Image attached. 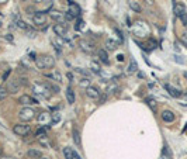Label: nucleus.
<instances>
[{"mask_svg":"<svg viewBox=\"0 0 187 159\" xmlns=\"http://www.w3.org/2000/svg\"><path fill=\"white\" fill-rule=\"evenodd\" d=\"M63 155H65V159H73V151L69 147L63 148Z\"/></svg>","mask_w":187,"mask_h":159,"instance_id":"25","label":"nucleus"},{"mask_svg":"<svg viewBox=\"0 0 187 159\" xmlns=\"http://www.w3.org/2000/svg\"><path fill=\"white\" fill-rule=\"evenodd\" d=\"M32 23H34L35 26H44V24L47 23V16L44 14L42 12L35 13V14L32 16Z\"/></svg>","mask_w":187,"mask_h":159,"instance_id":"9","label":"nucleus"},{"mask_svg":"<svg viewBox=\"0 0 187 159\" xmlns=\"http://www.w3.org/2000/svg\"><path fill=\"white\" fill-rule=\"evenodd\" d=\"M86 94H87L90 99H99L100 97V90L97 87H94V86H89V87H86Z\"/></svg>","mask_w":187,"mask_h":159,"instance_id":"13","label":"nucleus"},{"mask_svg":"<svg viewBox=\"0 0 187 159\" xmlns=\"http://www.w3.org/2000/svg\"><path fill=\"white\" fill-rule=\"evenodd\" d=\"M128 4H130V7H131V9H132L135 13H141V12H142L141 6H139L138 2H135V0H130V2H128Z\"/></svg>","mask_w":187,"mask_h":159,"instance_id":"23","label":"nucleus"},{"mask_svg":"<svg viewBox=\"0 0 187 159\" xmlns=\"http://www.w3.org/2000/svg\"><path fill=\"white\" fill-rule=\"evenodd\" d=\"M145 3H146L148 6H152V4L155 3V0H145Z\"/></svg>","mask_w":187,"mask_h":159,"instance_id":"43","label":"nucleus"},{"mask_svg":"<svg viewBox=\"0 0 187 159\" xmlns=\"http://www.w3.org/2000/svg\"><path fill=\"white\" fill-rule=\"evenodd\" d=\"M159 159H172V155H170L169 149H167L166 147L163 148V151H162V153H160V158H159Z\"/></svg>","mask_w":187,"mask_h":159,"instance_id":"27","label":"nucleus"},{"mask_svg":"<svg viewBox=\"0 0 187 159\" xmlns=\"http://www.w3.org/2000/svg\"><path fill=\"white\" fill-rule=\"evenodd\" d=\"M99 58H100V61H101L104 65H108V63H110V61H108V54H107L106 49H100V51H99Z\"/></svg>","mask_w":187,"mask_h":159,"instance_id":"19","label":"nucleus"},{"mask_svg":"<svg viewBox=\"0 0 187 159\" xmlns=\"http://www.w3.org/2000/svg\"><path fill=\"white\" fill-rule=\"evenodd\" d=\"M35 135H37L38 138H41V137H45V135H47V131H45V128H38V130H37V132H35Z\"/></svg>","mask_w":187,"mask_h":159,"instance_id":"33","label":"nucleus"},{"mask_svg":"<svg viewBox=\"0 0 187 159\" xmlns=\"http://www.w3.org/2000/svg\"><path fill=\"white\" fill-rule=\"evenodd\" d=\"M114 90H118V87H117V85L114 83L113 86H108V89H107V93H114Z\"/></svg>","mask_w":187,"mask_h":159,"instance_id":"37","label":"nucleus"},{"mask_svg":"<svg viewBox=\"0 0 187 159\" xmlns=\"http://www.w3.org/2000/svg\"><path fill=\"white\" fill-rule=\"evenodd\" d=\"M41 2H44V0H35V3H41Z\"/></svg>","mask_w":187,"mask_h":159,"instance_id":"47","label":"nucleus"},{"mask_svg":"<svg viewBox=\"0 0 187 159\" xmlns=\"http://www.w3.org/2000/svg\"><path fill=\"white\" fill-rule=\"evenodd\" d=\"M61 120V114L59 113H55L54 116H52V122H58Z\"/></svg>","mask_w":187,"mask_h":159,"instance_id":"38","label":"nucleus"},{"mask_svg":"<svg viewBox=\"0 0 187 159\" xmlns=\"http://www.w3.org/2000/svg\"><path fill=\"white\" fill-rule=\"evenodd\" d=\"M47 83H48V86H49V89H51L52 93H59L61 92V87L58 85H55V83H52V82H47Z\"/></svg>","mask_w":187,"mask_h":159,"instance_id":"28","label":"nucleus"},{"mask_svg":"<svg viewBox=\"0 0 187 159\" xmlns=\"http://www.w3.org/2000/svg\"><path fill=\"white\" fill-rule=\"evenodd\" d=\"M47 76L49 77V79H52V80H55V82H58V83H61L62 82V75L59 73L58 71H54V72H51V73H48Z\"/></svg>","mask_w":187,"mask_h":159,"instance_id":"20","label":"nucleus"},{"mask_svg":"<svg viewBox=\"0 0 187 159\" xmlns=\"http://www.w3.org/2000/svg\"><path fill=\"white\" fill-rule=\"evenodd\" d=\"M124 59H125L124 55H118V57H117V61H118V62H121V61L124 62Z\"/></svg>","mask_w":187,"mask_h":159,"instance_id":"41","label":"nucleus"},{"mask_svg":"<svg viewBox=\"0 0 187 159\" xmlns=\"http://www.w3.org/2000/svg\"><path fill=\"white\" fill-rule=\"evenodd\" d=\"M165 89H166V90L169 92L170 96H173V97H180L181 96V92L177 90V89H175L173 86H170V85H165Z\"/></svg>","mask_w":187,"mask_h":159,"instance_id":"17","label":"nucleus"},{"mask_svg":"<svg viewBox=\"0 0 187 159\" xmlns=\"http://www.w3.org/2000/svg\"><path fill=\"white\" fill-rule=\"evenodd\" d=\"M54 32L57 37H61L63 38L66 35V32H68V28H66L65 24H59V23H55L54 24Z\"/></svg>","mask_w":187,"mask_h":159,"instance_id":"7","label":"nucleus"},{"mask_svg":"<svg viewBox=\"0 0 187 159\" xmlns=\"http://www.w3.org/2000/svg\"><path fill=\"white\" fill-rule=\"evenodd\" d=\"M13 131H14L16 135L18 137H26L31 132V127L28 124H16L13 127Z\"/></svg>","mask_w":187,"mask_h":159,"instance_id":"5","label":"nucleus"},{"mask_svg":"<svg viewBox=\"0 0 187 159\" xmlns=\"http://www.w3.org/2000/svg\"><path fill=\"white\" fill-rule=\"evenodd\" d=\"M181 40H183V41H184V42H186V44H187V31H186V32H184V34H183V35H181Z\"/></svg>","mask_w":187,"mask_h":159,"instance_id":"44","label":"nucleus"},{"mask_svg":"<svg viewBox=\"0 0 187 159\" xmlns=\"http://www.w3.org/2000/svg\"><path fill=\"white\" fill-rule=\"evenodd\" d=\"M106 47H107V49H110V51H116V49L118 48V44H117L114 40H110V38H108V40L106 41Z\"/></svg>","mask_w":187,"mask_h":159,"instance_id":"22","label":"nucleus"},{"mask_svg":"<svg viewBox=\"0 0 187 159\" xmlns=\"http://www.w3.org/2000/svg\"><path fill=\"white\" fill-rule=\"evenodd\" d=\"M31 90H32V93H34L35 96L44 97V99H48V97L51 96V93H52L51 89H49V86H48V83H44V82L32 83Z\"/></svg>","mask_w":187,"mask_h":159,"instance_id":"1","label":"nucleus"},{"mask_svg":"<svg viewBox=\"0 0 187 159\" xmlns=\"http://www.w3.org/2000/svg\"><path fill=\"white\" fill-rule=\"evenodd\" d=\"M63 16H65V21H73V20H75V16L71 14L69 12H66Z\"/></svg>","mask_w":187,"mask_h":159,"instance_id":"35","label":"nucleus"},{"mask_svg":"<svg viewBox=\"0 0 187 159\" xmlns=\"http://www.w3.org/2000/svg\"><path fill=\"white\" fill-rule=\"evenodd\" d=\"M47 2H49V0H47Z\"/></svg>","mask_w":187,"mask_h":159,"instance_id":"49","label":"nucleus"},{"mask_svg":"<svg viewBox=\"0 0 187 159\" xmlns=\"http://www.w3.org/2000/svg\"><path fill=\"white\" fill-rule=\"evenodd\" d=\"M90 66H91V71H93L94 73H100V66H99V63L97 62H94L93 61V62L90 63Z\"/></svg>","mask_w":187,"mask_h":159,"instance_id":"31","label":"nucleus"},{"mask_svg":"<svg viewBox=\"0 0 187 159\" xmlns=\"http://www.w3.org/2000/svg\"><path fill=\"white\" fill-rule=\"evenodd\" d=\"M73 158H75V159H82V156H80L77 152H75V151H73Z\"/></svg>","mask_w":187,"mask_h":159,"instance_id":"45","label":"nucleus"},{"mask_svg":"<svg viewBox=\"0 0 187 159\" xmlns=\"http://www.w3.org/2000/svg\"><path fill=\"white\" fill-rule=\"evenodd\" d=\"M41 159H48V158H41Z\"/></svg>","mask_w":187,"mask_h":159,"instance_id":"48","label":"nucleus"},{"mask_svg":"<svg viewBox=\"0 0 187 159\" xmlns=\"http://www.w3.org/2000/svg\"><path fill=\"white\" fill-rule=\"evenodd\" d=\"M149 32H150V28L144 21H136L134 24V34L136 37H146V35H149Z\"/></svg>","mask_w":187,"mask_h":159,"instance_id":"3","label":"nucleus"},{"mask_svg":"<svg viewBox=\"0 0 187 159\" xmlns=\"http://www.w3.org/2000/svg\"><path fill=\"white\" fill-rule=\"evenodd\" d=\"M49 16L52 17V20H55L59 24H63V21H65V16H63L62 13H59L58 10H52V12L49 13Z\"/></svg>","mask_w":187,"mask_h":159,"instance_id":"14","label":"nucleus"},{"mask_svg":"<svg viewBox=\"0 0 187 159\" xmlns=\"http://www.w3.org/2000/svg\"><path fill=\"white\" fill-rule=\"evenodd\" d=\"M38 122L44 125H51L52 124V116L49 113H41L38 116Z\"/></svg>","mask_w":187,"mask_h":159,"instance_id":"11","label":"nucleus"},{"mask_svg":"<svg viewBox=\"0 0 187 159\" xmlns=\"http://www.w3.org/2000/svg\"><path fill=\"white\" fill-rule=\"evenodd\" d=\"M20 90H21V83L18 82V79L9 80V83H7V92H9L10 94H16Z\"/></svg>","mask_w":187,"mask_h":159,"instance_id":"6","label":"nucleus"},{"mask_svg":"<svg viewBox=\"0 0 187 159\" xmlns=\"http://www.w3.org/2000/svg\"><path fill=\"white\" fill-rule=\"evenodd\" d=\"M7 96H9L7 87H4V86H0V102H2V100H4Z\"/></svg>","mask_w":187,"mask_h":159,"instance_id":"26","label":"nucleus"},{"mask_svg":"<svg viewBox=\"0 0 187 159\" xmlns=\"http://www.w3.org/2000/svg\"><path fill=\"white\" fill-rule=\"evenodd\" d=\"M68 12L76 17V16L80 14V7L77 6L76 3H75L73 0H69V2H68Z\"/></svg>","mask_w":187,"mask_h":159,"instance_id":"12","label":"nucleus"},{"mask_svg":"<svg viewBox=\"0 0 187 159\" xmlns=\"http://www.w3.org/2000/svg\"><path fill=\"white\" fill-rule=\"evenodd\" d=\"M83 24H85V23H83L82 20H79V21H77V24H76V26H75V28H76V31H79V30L82 28V27H83Z\"/></svg>","mask_w":187,"mask_h":159,"instance_id":"40","label":"nucleus"},{"mask_svg":"<svg viewBox=\"0 0 187 159\" xmlns=\"http://www.w3.org/2000/svg\"><path fill=\"white\" fill-rule=\"evenodd\" d=\"M35 65L38 66V69H49L55 66V58H52L51 55H41V57L35 58Z\"/></svg>","mask_w":187,"mask_h":159,"instance_id":"2","label":"nucleus"},{"mask_svg":"<svg viewBox=\"0 0 187 159\" xmlns=\"http://www.w3.org/2000/svg\"><path fill=\"white\" fill-rule=\"evenodd\" d=\"M180 20H181V23H183L184 26L187 27V13H184V14L181 16V17H180Z\"/></svg>","mask_w":187,"mask_h":159,"instance_id":"39","label":"nucleus"},{"mask_svg":"<svg viewBox=\"0 0 187 159\" xmlns=\"http://www.w3.org/2000/svg\"><path fill=\"white\" fill-rule=\"evenodd\" d=\"M9 75H10V69H9V71H6V73L3 75V80H7V77H9Z\"/></svg>","mask_w":187,"mask_h":159,"instance_id":"42","label":"nucleus"},{"mask_svg":"<svg viewBox=\"0 0 187 159\" xmlns=\"http://www.w3.org/2000/svg\"><path fill=\"white\" fill-rule=\"evenodd\" d=\"M80 86H86V87H89V86H90V79H87V77H83V79L80 80Z\"/></svg>","mask_w":187,"mask_h":159,"instance_id":"34","label":"nucleus"},{"mask_svg":"<svg viewBox=\"0 0 187 159\" xmlns=\"http://www.w3.org/2000/svg\"><path fill=\"white\" fill-rule=\"evenodd\" d=\"M28 155L31 156L32 159H41V158H42V153H41L40 151H37V149H30Z\"/></svg>","mask_w":187,"mask_h":159,"instance_id":"24","label":"nucleus"},{"mask_svg":"<svg viewBox=\"0 0 187 159\" xmlns=\"http://www.w3.org/2000/svg\"><path fill=\"white\" fill-rule=\"evenodd\" d=\"M160 117H162V120H163L165 122H173V121H175V114H173L170 110L162 111Z\"/></svg>","mask_w":187,"mask_h":159,"instance_id":"15","label":"nucleus"},{"mask_svg":"<svg viewBox=\"0 0 187 159\" xmlns=\"http://www.w3.org/2000/svg\"><path fill=\"white\" fill-rule=\"evenodd\" d=\"M136 71H138V63H136L135 61L132 59V61L130 62V66L127 68V73H128V75H132V73H135Z\"/></svg>","mask_w":187,"mask_h":159,"instance_id":"21","label":"nucleus"},{"mask_svg":"<svg viewBox=\"0 0 187 159\" xmlns=\"http://www.w3.org/2000/svg\"><path fill=\"white\" fill-rule=\"evenodd\" d=\"M18 103H20V104H24V106H31V104L37 106V104H40V103H38L34 97L28 96V94H23V96L18 99Z\"/></svg>","mask_w":187,"mask_h":159,"instance_id":"8","label":"nucleus"},{"mask_svg":"<svg viewBox=\"0 0 187 159\" xmlns=\"http://www.w3.org/2000/svg\"><path fill=\"white\" fill-rule=\"evenodd\" d=\"M175 14L177 16V17H181V16L186 13V7H184L183 3H175Z\"/></svg>","mask_w":187,"mask_h":159,"instance_id":"16","label":"nucleus"},{"mask_svg":"<svg viewBox=\"0 0 187 159\" xmlns=\"http://www.w3.org/2000/svg\"><path fill=\"white\" fill-rule=\"evenodd\" d=\"M73 139H75V142H76L77 145H80V134H79V131H77L76 128H73Z\"/></svg>","mask_w":187,"mask_h":159,"instance_id":"30","label":"nucleus"},{"mask_svg":"<svg viewBox=\"0 0 187 159\" xmlns=\"http://www.w3.org/2000/svg\"><path fill=\"white\" fill-rule=\"evenodd\" d=\"M156 47V41L155 40H149L148 41V49H153Z\"/></svg>","mask_w":187,"mask_h":159,"instance_id":"36","label":"nucleus"},{"mask_svg":"<svg viewBox=\"0 0 187 159\" xmlns=\"http://www.w3.org/2000/svg\"><path fill=\"white\" fill-rule=\"evenodd\" d=\"M34 117H35V111H34V108H31V107H23L18 111V118H20L21 121H30V120H32Z\"/></svg>","mask_w":187,"mask_h":159,"instance_id":"4","label":"nucleus"},{"mask_svg":"<svg viewBox=\"0 0 187 159\" xmlns=\"http://www.w3.org/2000/svg\"><path fill=\"white\" fill-rule=\"evenodd\" d=\"M79 47H80V49L85 51V52H93L94 51V44L91 42V41H87V40H80Z\"/></svg>","mask_w":187,"mask_h":159,"instance_id":"10","label":"nucleus"},{"mask_svg":"<svg viewBox=\"0 0 187 159\" xmlns=\"http://www.w3.org/2000/svg\"><path fill=\"white\" fill-rule=\"evenodd\" d=\"M145 103H146V104L149 106V107L152 108L153 111L156 110V103H155V100H153V99H150V97H148V99H145Z\"/></svg>","mask_w":187,"mask_h":159,"instance_id":"29","label":"nucleus"},{"mask_svg":"<svg viewBox=\"0 0 187 159\" xmlns=\"http://www.w3.org/2000/svg\"><path fill=\"white\" fill-rule=\"evenodd\" d=\"M65 93H66V102H68L69 104H73V103H75V92H73V89L68 87Z\"/></svg>","mask_w":187,"mask_h":159,"instance_id":"18","label":"nucleus"},{"mask_svg":"<svg viewBox=\"0 0 187 159\" xmlns=\"http://www.w3.org/2000/svg\"><path fill=\"white\" fill-rule=\"evenodd\" d=\"M17 27H18L20 30H28V28H30V27L27 26V24L24 23L23 20H17Z\"/></svg>","mask_w":187,"mask_h":159,"instance_id":"32","label":"nucleus"},{"mask_svg":"<svg viewBox=\"0 0 187 159\" xmlns=\"http://www.w3.org/2000/svg\"><path fill=\"white\" fill-rule=\"evenodd\" d=\"M106 99H107V96H103L101 99H100V104H103V103L106 102Z\"/></svg>","mask_w":187,"mask_h":159,"instance_id":"46","label":"nucleus"}]
</instances>
